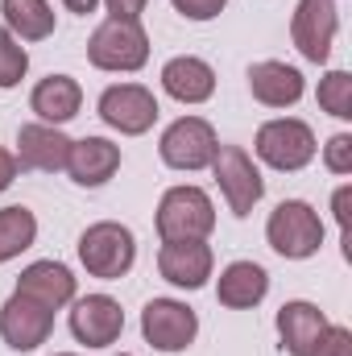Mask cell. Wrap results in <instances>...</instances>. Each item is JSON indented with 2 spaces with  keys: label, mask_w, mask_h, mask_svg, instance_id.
<instances>
[{
  "label": "cell",
  "mask_w": 352,
  "mask_h": 356,
  "mask_svg": "<svg viewBox=\"0 0 352 356\" xmlns=\"http://www.w3.org/2000/svg\"><path fill=\"white\" fill-rule=\"evenodd\" d=\"M273 327H278V340H282L286 356H311L319 332L328 327V315L315 302H307V298H290V302H282Z\"/></svg>",
  "instance_id": "cell-18"
},
{
  "label": "cell",
  "mask_w": 352,
  "mask_h": 356,
  "mask_svg": "<svg viewBox=\"0 0 352 356\" xmlns=\"http://www.w3.org/2000/svg\"><path fill=\"white\" fill-rule=\"evenodd\" d=\"M79 108H83V88L71 75H46V79H38L33 91H29V112L42 124H58L63 129L67 120L79 116Z\"/></svg>",
  "instance_id": "cell-19"
},
{
  "label": "cell",
  "mask_w": 352,
  "mask_h": 356,
  "mask_svg": "<svg viewBox=\"0 0 352 356\" xmlns=\"http://www.w3.org/2000/svg\"><path fill=\"white\" fill-rule=\"evenodd\" d=\"M104 8H108V17H120V21H141V13H145V4L150 0H99Z\"/></svg>",
  "instance_id": "cell-30"
},
{
  "label": "cell",
  "mask_w": 352,
  "mask_h": 356,
  "mask_svg": "<svg viewBox=\"0 0 352 356\" xmlns=\"http://www.w3.org/2000/svg\"><path fill=\"white\" fill-rule=\"evenodd\" d=\"M265 294H269V273L257 261H232L216 277V298L228 311H253L265 302Z\"/></svg>",
  "instance_id": "cell-21"
},
{
  "label": "cell",
  "mask_w": 352,
  "mask_h": 356,
  "mask_svg": "<svg viewBox=\"0 0 352 356\" xmlns=\"http://www.w3.org/2000/svg\"><path fill=\"white\" fill-rule=\"evenodd\" d=\"M207 170H211L220 195H224V203H228V211H232L237 220H245V216L262 203L265 178H262V170H257V162L249 158V149H241V145H220Z\"/></svg>",
  "instance_id": "cell-6"
},
{
  "label": "cell",
  "mask_w": 352,
  "mask_h": 356,
  "mask_svg": "<svg viewBox=\"0 0 352 356\" xmlns=\"http://www.w3.org/2000/svg\"><path fill=\"white\" fill-rule=\"evenodd\" d=\"M88 63L95 71L108 75H133L150 63V33L141 21H120L108 17L95 25V33L88 38Z\"/></svg>",
  "instance_id": "cell-1"
},
{
  "label": "cell",
  "mask_w": 352,
  "mask_h": 356,
  "mask_svg": "<svg viewBox=\"0 0 352 356\" xmlns=\"http://www.w3.org/2000/svg\"><path fill=\"white\" fill-rule=\"evenodd\" d=\"M216 149H220V137H216L211 120H203V116H178V120H170L162 129V141H158V158L170 170H182V175L207 170Z\"/></svg>",
  "instance_id": "cell-7"
},
{
  "label": "cell",
  "mask_w": 352,
  "mask_h": 356,
  "mask_svg": "<svg viewBox=\"0 0 352 356\" xmlns=\"http://www.w3.org/2000/svg\"><path fill=\"white\" fill-rule=\"evenodd\" d=\"M17 290H21L25 298H33V302L50 307V311H63V307L75 302V273L63 266V261L46 257V261H33V266L21 269Z\"/></svg>",
  "instance_id": "cell-16"
},
{
  "label": "cell",
  "mask_w": 352,
  "mask_h": 356,
  "mask_svg": "<svg viewBox=\"0 0 352 356\" xmlns=\"http://www.w3.org/2000/svg\"><path fill=\"white\" fill-rule=\"evenodd\" d=\"M311 356H352V332L344 323H328L315 340Z\"/></svg>",
  "instance_id": "cell-27"
},
{
  "label": "cell",
  "mask_w": 352,
  "mask_h": 356,
  "mask_svg": "<svg viewBox=\"0 0 352 356\" xmlns=\"http://www.w3.org/2000/svg\"><path fill=\"white\" fill-rule=\"evenodd\" d=\"M158 236L162 241H207L216 228V203L203 186L178 182L158 199Z\"/></svg>",
  "instance_id": "cell-4"
},
{
  "label": "cell",
  "mask_w": 352,
  "mask_h": 356,
  "mask_svg": "<svg viewBox=\"0 0 352 356\" xmlns=\"http://www.w3.org/2000/svg\"><path fill=\"white\" fill-rule=\"evenodd\" d=\"M162 91L195 108V104H207L216 95V71L207 58H195V54H175L166 67H162Z\"/></svg>",
  "instance_id": "cell-17"
},
{
  "label": "cell",
  "mask_w": 352,
  "mask_h": 356,
  "mask_svg": "<svg viewBox=\"0 0 352 356\" xmlns=\"http://www.w3.org/2000/svg\"><path fill=\"white\" fill-rule=\"evenodd\" d=\"M170 4H175L186 21H216L228 0H170Z\"/></svg>",
  "instance_id": "cell-28"
},
{
  "label": "cell",
  "mask_w": 352,
  "mask_h": 356,
  "mask_svg": "<svg viewBox=\"0 0 352 356\" xmlns=\"http://www.w3.org/2000/svg\"><path fill=\"white\" fill-rule=\"evenodd\" d=\"M319 108L336 120H352V75L349 71H328L319 79V91H315Z\"/></svg>",
  "instance_id": "cell-24"
},
{
  "label": "cell",
  "mask_w": 352,
  "mask_h": 356,
  "mask_svg": "<svg viewBox=\"0 0 352 356\" xmlns=\"http://www.w3.org/2000/svg\"><path fill=\"white\" fill-rule=\"evenodd\" d=\"M33 241H38V216L21 203L0 207V266L33 249Z\"/></svg>",
  "instance_id": "cell-23"
},
{
  "label": "cell",
  "mask_w": 352,
  "mask_h": 356,
  "mask_svg": "<svg viewBox=\"0 0 352 356\" xmlns=\"http://www.w3.org/2000/svg\"><path fill=\"white\" fill-rule=\"evenodd\" d=\"M133 261H137L133 228H125L116 220H99V224L83 228V236H79V266L88 269L91 277L116 282V277H125L133 269Z\"/></svg>",
  "instance_id": "cell-5"
},
{
  "label": "cell",
  "mask_w": 352,
  "mask_h": 356,
  "mask_svg": "<svg viewBox=\"0 0 352 356\" xmlns=\"http://www.w3.org/2000/svg\"><path fill=\"white\" fill-rule=\"evenodd\" d=\"M253 154L262 158L269 170L278 175H298L315 162L319 154V141H315V129L298 116H273L265 120L253 137Z\"/></svg>",
  "instance_id": "cell-2"
},
{
  "label": "cell",
  "mask_w": 352,
  "mask_h": 356,
  "mask_svg": "<svg viewBox=\"0 0 352 356\" xmlns=\"http://www.w3.org/2000/svg\"><path fill=\"white\" fill-rule=\"evenodd\" d=\"M25 71H29V50L0 25V91L17 88L25 79Z\"/></svg>",
  "instance_id": "cell-25"
},
{
  "label": "cell",
  "mask_w": 352,
  "mask_h": 356,
  "mask_svg": "<svg viewBox=\"0 0 352 356\" xmlns=\"http://www.w3.org/2000/svg\"><path fill=\"white\" fill-rule=\"evenodd\" d=\"M125 332V307L112 294H83L71 302V336L83 348H112Z\"/></svg>",
  "instance_id": "cell-12"
},
{
  "label": "cell",
  "mask_w": 352,
  "mask_h": 356,
  "mask_svg": "<svg viewBox=\"0 0 352 356\" xmlns=\"http://www.w3.org/2000/svg\"><path fill=\"white\" fill-rule=\"evenodd\" d=\"M120 356H129V353H120Z\"/></svg>",
  "instance_id": "cell-34"
},
{
  "label": "cell",
  "mask_w": 352,
  "mask_h": 356,
  "mask_svg": "<svg viewBox=\"0 0 352 356\" xmlns=\"http://www.w3.org/2000/svg\"><path fill=\"white\" fill-rule=\"evenodd\" d=\"M17 170H21V166H17L13 149H4V145H0V195H4V191L17 182Z\"/></svg>",
  "instance_id": "cell-31"
},
{
  "label": "cell",
  "mask_w": 352,
  "mask_h": 356,
  "mask_svg": "<svg viewBox=\"0 0 352 356\" xmlns=\"http://www.w3.org/2000/svg\"><path fill=\"white\" fill-rule=\"evenodd\" d=\"M245 79H249L253 99L265 104V108H294V104L307 95L303 71L290 67V63H282V58H262V63H253Z\"/></svg>",
  "instance_id": "cell-15"
},
{
  "label": "cell",
  "mask_w": 352,
  "mask_h": 356,
  "mask_svg": "<svg viewBox=\"0 0 352 356\" xmlns=\"http://www.w3.org/2000/svg\"><path fill=\"white\" fill-rule=\"evenodd\" d=\"M63 8H67V13H79V17H88V13L99 8V0H63Z\"/></svg>",
  "instance_id": "cell-32"
},
{
  "label": "cell",
  "mask_w": 352,
  "mask_h": 356,
  "mask_svg": "<svg viewBox=\"0 0 352 356\" xmlns=\"http://www.w3.org/2000/svg\"><path fill=\"white\" fill-rule=\"evenodd\" d=\"M120 170V145L108 137H79L71 141L67 175L75 186H104L108 178Z\"/></svg>",
  "instance_id": "cell-20"
},
{
  "label": "cell",
  "mask_w": 352,
  "mask_h": 356,
  "mask_svg": "<svg viewBox=\"0 0 352 356\" xmlns=\"http://www.w3.org/2000/svg\"><path fill=\"white\" fill-rule=\"evenodd\" d=\"M54 332V311L25 298L21 290H13L0 307V340L13 348V353H33L50 340Z\"/></svg>",
  "instance_id": "cell-11"
},
{
  "label": "cell",
  "mask_w": 352,
  "mask_h": 356,
  "mask_svg": "<svg viewBox=\"0 0 352 356\" xmlns=\"http://www.w3.org/2000/svg\"><path fill=\"white\" fill-rule=\"evenodd\" d=\"M54 356H79V353H54Z\"/></svg>",
  "instance_id": "cell-33"
},
{
  "label": "cell",
  "mask_w": 352,
  "mask_h": 356,
  "mask_svg": "<svg viewBox=\"0 0 352 356\" xmlns=\"http://www.w3.org/2000/svg\"><path fill=\"white\" fill-rule=\"evenodd\" d=\"M323 166L332 175H352V133H332L323 141Z\"/></svg>",
  "instance_id": "cell-26"
},
{
  "label": "cell",
  "mask_w": 352,
  "mask_h": 356,
  "mask_svg": "<svg viewBox=\"0 0 352 356\" xmlns=\"http://www.w3.org/2000/svg\"><path fill=\"white\" fill-rule=\"evenodd\" d=\"M216 269V253L207 241H162L158 249V273L175 290H203Z\"/></svg>",
  "instance_id": "cell-14"
},
{
  "label": "cell",
  "mask_w": 352,
  "mask_h": 356,
  "mask_svg": "<svg viewBox=\"0 0 352 356\" xmlns=\"http://www.w3.org/2000/svg\"><path fill=\"white\" fill-rule=\"evenodd\" d=\"M336 33H340V8H336V0H298V4H294L290 42H294V50H298L307 63L323 67L328 54H332Z\"/></svg>",
  "instance_id": "cell-9"
},
{
  "label": "cell",
  "mask_w": 352,
  "mask_h": 356,
  "mask_svg": "<svg viewBox=\"0 0 352 356\" xmlns=\"http://www.w3.org/2000/svg\"><path fill=\"white\" fill-rule=\"evenodd\" d=\"M95 112L108 129H116L120 137H141L158 124V95L145 88V83H112V88L99 91L95 99Z\"/></svg>",
  "instance_id": "cell-8"
},
{
  "label": "cell",
  "mask_w": 352,
  "mask_h": 356,
  "mask_svg": "<svg viewBox=\"0 0 352 356\" xmlns=\"http://www.w3.org/2000/svg\"><path fill=\"white\" fill-rule=\"evenodd\" d=\"M349 207H352V186H336V195H332V216H336V228H340V241L349 245Z\"/></svg>",
  "instance_id": "cell-29"
},
{
  "label": "cell",
  "mask_w": 352,
  "mask_h": 356,
  "mask_svg": "<svg viewBox=\"0 0 352 356\" xmlns=\"http://www.w3.org/2000/svg\"><path fill=\"white\" fill-rule=\"evenodd\" d=\"M141 336L158 353H186L199 336V315L178 298H150L141 311Z\"/></svg>",
  "instance_id": "cell-10"
},
{
  "label": "cell",
  "mask_w": 352,
  "mask_h": 356,
  "mask_svg": "<svg viewBox=\"0 0 352 356\" xmlns=\"http://www.w3.org/2000/svg\"><path fill=\"white\" fill-rule=\"evenodd\" d=\"M17 166L21 170H38V175H58L67 170V158H71V137L58 129V124H42V120H29L17 129V149H13Z\"/></svg>",
  "instance_id": "cell-13"
},
{
  "label": "cell",
  "mask_w": 352,
  "mask_h": 356,
  "mask_svg": "<svg viewBox=\"0 0 352 356\" xmlns=\"http://www.w3.org/2000/svg\"><path fill=\"white\" fill-rule=\"evenodd\" d=\"M265 241L286 261H307L323 249V220L307 199H282L265 220Z\"/></svg>",
  "instance_id": "cell-3"
},
{
  "label": "cell",
  "mask_w": 352,
  "mask_h": 356,
  "mask_svg": "<svg viewBox=\"0 0 352 356\" xmlns=\"http://www.w3.org/2000/svg\"><path fill=\"white\" fill-rule=\"evenodd\" d=\"M0 17L17 42H46L54 33L50 0H0Z\"/></svg>",
  "instance_id": "cell-22"
}]
</instances>
